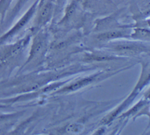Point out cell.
<instances>
[{
  "mask_svg": "<svg viewBox=\"0 0 150 135\" xmlns=\"http://www.w3.org/2000/svg\"><path fill=\"white\" fill-rule=\"evenodd\" d=\"M122 35V33L120 31H110L105 33L100 34L98 36V39L100 40H107L117 37H120Z\"/></svg>",
  "mask_w": 150,
  "mask_h": 135,
  "instance_id": "obj_3",
  "label": "cell"
},
{
  "mask_svg": "<svg viewBox=\"0 0 150 135\" xmlns=\"http://www.w3.org/2000/svg\"><path fill=\"white\" fill-rule=\"evenodd\" d=\"M42 48V41L40 40H39L35 44V46H34L33 50H32L33 53L36 54L38 53H39L41 50Z\"/></svg>",
  "mask_w": 150,
  "mask_h": 135,
  "instance_id": "obj_6",
  "label": "cell"
},
{
  "mask_svg": "<svg viewBox=\"0 0 150 135\" xmlns=\"http://www.w3.org/2000/svg\"><path fill=\"white\" fill-rule=\"evenodd\" d=\"M117 49L118 50L130 51V50H137V47L134 46H130V45H119L117 47Z\"/></svg>",
  "mask_w": 150,
  "mask_h": 135,
  "instance_id": "obj_5",
  "label": "cell"
},
{
  "mask_svg": "<svg viewBox=\"0 0 150 135\" xmlns=\"http://www.w3.org/2000/svg\"><path fill=\"white\" fill-rule=\"evenodd\" d=\"M83 129H84V126L81 124L73 123V124H69L67 127L66 131L68 133H78L81 132Z\"/></svg>",
  "mask_w": 150,
  "mask_h": 135,
  "instance_id": "obj_4",
  "label": "cell"
},
{
  "mask_svg": "<svg viewBox=\"0 0 150 135\" xmlns=\"http://www.w3.org/2000/svg\"><path fill=\"white\" fill-rule=\"evenodd\" d=\"M51 11H52V5L48 3V4H46L45 5H44V6L43 7L42 9L40 12V16H39L40 22L43 23L46 21V20H47V19L49 18L50 15Z\"/></svg>",
  "mask_w": 150,
  "mask_h": 135,
  "instance_id": "obj_1",
  "label": "cell"
},
{
  "mask_svg": "<svg viewBox=\"0 0 150 135\" xmlns=\"http://www.w3.org/2000/svg\"><path fill=\"white\" fill-rule=\"evenodd\" d=\"M93 78H85L83 79H81L78 82H76V83L71 85L70 86L67 87L65 89L67 91H73V90H76L84 85H87L89 82H90L92 81Z\"/></svg>",
  "mask_w": 150,
  "mask_h": 135,
  "instance_id": "obj_2",
  "label": "cell"
}]
</instances>
